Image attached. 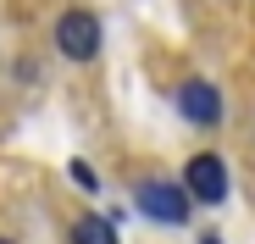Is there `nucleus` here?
<instances>
[{
    "label": "nucleus",
    "mask_w": 255,
    "mask_h": 244,
    "mask_svg": "<svg viewBox=\"0 0 255 244\" xmlns=\"http://www.w3.org/2000/svg\"><path fill=\"white\" fill-rule=\"evenodd\" d=\"M56 45H61V56H72V61H95V56H100V22H95L89 11H67V17L56 22Z\"/></svg>",
    "instance_id": "f257e3e1"
},
{
    "label": "nucleus",
    "mask_w": 255,
    "mask_h": 244,
    "mask_svg": "<svg viewBox=\"0 0 255 244\" xmlns=\"http://www.w3.org/2000/svg\"><path fill=\"white\" fill-rule=\"evenodd\" d=\"M183 194L205 200V206H222V194H228V167H222L217 155H194L189 172H183Z\"/></svg>",
    "instance_id": "f03ea898"
},
{
    "label": "nucleus",
    "mask_w": 255,
    "mask_h": 244,
    "mask_svg": "<svg viewBox=\"0 0 255 244\" xmlns=\"http://www.w3.org/2000/svg\"><path fill=\"white\" fill-rule=\"evenodd\" d=\"M133 206L144 211V217H155V222H183L189 217V194L178 189V183H144L139 194H133Z\"/></svg>",
    "instance_id": "7ed1b4c3"
},
{
    "label": "nucleus",
    "mask_w": 255,
    "mask_h": 244,
    "mask_svg": "<svg viewBox=\"0 0 255 244\" xmlns=\"http://www.w3.org/2000/svg\"><path fill=\"white\" fill-rule=\"evenodd\" d=\"M178 111H183L189 122H200V128H211V122L222 117V100H217L211 84H183V89H178Z\"/></svg>",
    "instance_id": "20e7f679"
},
{
    "label": "nucleus",
    "mask_w": 255,
    "mask_h": 244,
    "mask_svg": "<svg viewBox=\"0 0 255 244\" xmlns=\"http://www.w3.org/2000/svg\"><path fill=\"white\" fill-rule=\"evenodd\" d=\"M72 244H117V228L100 222V217H83V222L72 228Z\"/></svg>",
    "instance_id": "39448f33"
},
{
    "label": "nucleus",
    "mask_w": 255,
    "mask_h": 244,
    "mask_svg": "<svg viewBox=\"0 0 255 244\" xmlns=\"http://www.w3.org/2000/svg\"><path fill=\"white\" fill-rule=\"evenodd\" d=\"M200 244H222V239H200Z\"/></svg>",
    "instance_id": "423d86ee"
}]
</instances>
